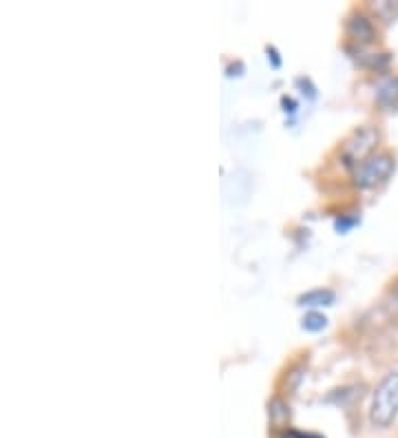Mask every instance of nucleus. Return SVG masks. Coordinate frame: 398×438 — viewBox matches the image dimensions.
<instances>
[{"mask_svg": "<svg viewBox=\"0 0 398 438\" xmlns=\"http://www.w3.org/2000/svg\"><path fill=\"white\" fill-rule=\"evenodd\" d=\"M398 417V372L385 376L372 399L370 419L379 428H390Z\"/></svg>", "mask_w": 398, "mask_h": 438, "instance_id": "1", "label": "nucleus"}, {"mask_svg": "<svg viewBox=\"0 0 398 438\" xmlns=\"http://www.w3.org/2000/svg\"><path fill=\"white\" fill-rule=\"evenodd\" d=\"M394 173V160L388 153H379L368 157L365 162H361L354 171V182L361 188H372L381 182H385Z\"/></svg>", "mask_w": 398, "mask_h": 438, "instance_id": "2", "label": "nucleus"}, {"mask_svg": "<svg viewBox=\"0 0 398 438\" xmlns=\"http://www.w3.org/2000/svg\"><path fill=\"white\" fill-rule=\"evenodd\" d=\"M377 142H379V133L370 127H365V129L356 131L354 136L343 144L341 155H343L345 164H356L359 166L361 162H365L368 157H372L370 153L374 151Z\"/></svg>", "mask_w": 398, "mask_h": 438, "instance_id": "3", "label": "nucleus"}, {"mask_svg": "<svg viewBox=\"0 0 398 438\" xmlns=\"http://www.w3.org/2000/svg\"><path fill=\"white\" fill-rule=\"evenodd\" d=\"M332 303H334V292L327 288H316V290H310L299 297V306H303V308L332 306Z\"/></svg>", "mask_w": 398, "mask_h": 438, "instance_id": "4", "label": "nucleus"}, {"mask_svg": "<svg viewBox=\"0 0 398 438\" xmlns=\"http://www.w3.org/2000/svg\"><path fill=\"white\" fill-rule=\"evenodd\" d=\"M347 31L352 38H356L361 42H372L374 40V27L365 16H354L347 22Z\"/></svg>", "mask_w": 398, "mask_h": 438, "instance_id": "5", "label": "nucleus"}, {"mask_svg": "<svg viewBox=\"0 0 398 438\" xmlns=\"http://www.w3.org/2000/svg\"><path fill=\"white\" fill-rule=\"evenodd\" d=\"M377 100L385 109L398 107V77H388L377 91Z\"/></svg>", "mask_w": 398, "mask_h": 438, "instance_id": "6", "label": "nucleus"}, {"mask_svg": "<svg viewBox=\"0 0 398 438\" xmlns=\"http://www.w3.org/2000/svg\"><path fill=\"white\" fill-rule=\"evenodd\" d=\"M303 330H308V332H318V330H323L325 325H327V319L323 317L321 312H310V314H305L303 317Z\"/></svg>", "mask_w": 398, "mask_h": 438, "instance_id": "7", "label": "nucleus"}, {"mask_svg": "<svg viewBox=\"0 0 398 438\" xmlns=\"http://www.w3.org/2000/svg\"><path fill=\"white\" fill-rule=\"evenodd\" d=\"M288 438H321V436H316V434H301V432H290Z\"/></svg>", "mask_w": 398, "mask_h": 438, "instance_id": "8", "label": "nucleus"}, {"mask_svg": "<svg viewBox=\"0 0 398 438\" xmlns=\"http://www.w3.org/2000/svg\"><path fill=\"white\" fill-rule=\"evenodd\" d=\"M268 53H272V64H275V66H279V64H281V60L277 58V51L272 49V47H268Z\"/></svg>", "mask_w": 398, "mask_h": 438, "instance_id": "9", "label": "nucleus"}, {"mask_svg": "<svg viewBox=\"0 0 398 438\" xmlns=\"http://www.w3.org/2000/svg\"><path fill=\"white\" fill-rule=\"evenodd\" d=\"M394 301H396V306H398V284H396V288H394Z\"/></svg>", "mask_w": 398, "mask_h": 438, "instance_id": "10", "label": "nucleus"}]
</instances>
